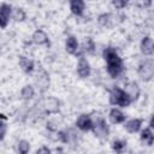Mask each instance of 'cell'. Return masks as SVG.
I'll return each mask as SVG.
<instances>
[{
    "label": "cell",
    "mask_w": 154,
    "mask_h": 154,
    "mask_svg": "<svg viewBox=\"0 0 154 154\" xmlns=\"http://www.w3.org/2000/svg\"><path fill=\"white\" fill-rule=\"evenodd\" d=\"M103 59L107 63V72L112 77H118L123 72V60L119 58L117 51L113 47H107L103 49Z\"/></svg>",
    "instance_id": "6da1fadb"
},
{
    "label": "cell",
    "mask_w": 154,
    "mask_h": 154,
    "mask_svg": "<svg viewBox=\"0 0 154 154\" xmlns=\"http://www.w3.org/2000/svg\"><path fill=\"white\" fill-rule=\"evenodd\" d=\"M109 102L112 105H117L120 107H128L132 101L123 89L116 87L109 93Z\"/></svg>",
    "instance_id": "7a4b0ae2"
},
{
    "label": "cell",
    "mask_w": 154,
    "mask_h": 154,
    "mask_svg": "<svg viewBox=\"0 0 154 154\" xmlns=\"http://www.w3.org/2000/svg\"><path fill=\"white\" fill-rule=\"evenodd\" d=\"M95 134V136H97L99 138H107L108 134H109V128L106 123V120L101 117L95 118V120H93V129H91Z\"/></svg>",
    "instance_id": "3957f363"
},
{
    "label": "cell",
    "mask_w": 154,
    "mask_h": 154,
    "mask_svg": "<svg viewBox=\"0 0 154 154\" xmlns=\"http://www.w3.org/2000/svg\"><path fill=\"white\" fill-rule=\"evenodd\" d=\"M137 72L142 81L148 82L154 77V64L149 60H144L138 65Z\"/></svg>",
    "instance_id": "277c9868"
},
{
    "label": "cell",
    "mask_w": 154,
    "mask_h": 154,
    "mask_svg": "<svg viewBox=\"0 0 154 154\" xmlns=\"http://www.w3.org/2000/svg\"><path fill=\"white\" fill-rule=\"evenodd\" d=\"M59 105H60V102L55 97H46L41 102V106H42L43 112L45 113H48V114L57 113L59 111Z\"/></svg>",
    "instance_id": "5b68a950"
},
{
    "label": "cell",
    "mask_w": 154,
    "mask_h": 154,
    "mask_svg": "<svg viewBox=\"0 0 154 154\" xmlns=\"http://www.w3.org/2000/svg\"><path fill=\"white\" fill-rule=\"evenodd\" d=\"M12 6L6 4V2H2L1 6H0V25L2 29H5L10 22V18L12 17Z\"/></svg>",
    "instance_id": "8992f818"
},
{
    "label": "cell",
    "mask_w": 154,
    "mask_h": 154,
    "mask_svg": "<svg viewBox=\"0 0 154 154\" xmlns=\"http://www.w3.org/2000/svg\"><path fill=\"white\" fill-rule=\"evenodd\" d=\"M35 82H36V85L38 87V89L41 91H45L49 85V76H48V73L45 70H41L40 72H37V75L35 77Z\"/></svg>",
    "instance_id": "52a82bcc"
},
{
    "label": "cell",
    "mask_w": 154,
    "mask_h": 154,
    "mask_svg": "<svg viewBox=\"0 0 154 154\" xmlns=\"http://www.w3.org/2000/svg\"><path fill=\"white\" fill-rule=\"evenodd\" d=\"M76 125L82 131H89L93 129V119L88 114H81L76 122Z\"/></svg>",
    "instance_id": "ba28073f"
},
{
    "label": "cell",
    "mask_w": 154,
    "mask_h": 154,
    "mask_svg": "<svg viewBox=\"0 0 154 154\" xmlns=\"http://www.w3.org/2000/svg\"><path fill=\"white\" fill-rule=\"evenodd\" d=\"M77 73L79 77L82 78H85L90 75V65L89 63L87 61V59L83 57V58H79L78 60V64H77Z\"/></svg>",
    "instance_id": "9c48e42d"
},
{
    "label": "cell",
    "mask_w": 154,
    "mask_h": 154,
    "mask_svg": "<svg viewBox=\"0 0 154 154\" xmlns=\"http://www.w3.org/2000/svg\"><path fill=\"white\" fill-rule=\"evenodd\" d=\"M141 52L146 55H150L154 53V41L152 37L146 36L141 41Z\"/></svg>",
    "instance_id": "30bf717a"
},
{
    "label": "cell",
    "mask_w": 154,
    "mask_h": 154,
    "mask_svg": "<svg viewBox=\"0 0 154 154\" xmlns=\"http://www.w3.org/2000/svg\"><path fill=\"white\" fill-rule=\"evenodd\" d=\"M124 91L129 95V97L131 99V101L137 100V97L140 96V88H138V84L136 82H129L125 85V90Z\"/></svg>",
    "instance_id": "8fae6325"
},
{
    "label": "cell",
    "mask_w": 154,
    "mask_h": 154,
    "mask_svg": "<svg viewBox=\"0 0 154 154\" xmlns=\"http://www.w3.org/2000/svg\"><path fill=\"white\" fill-rule=\"evenodd\" d=\"M32 41L36 43V45H38V46H42V45H48L49 43V40H48V36H47V34L43 31V30H41V29H37L34 34H32Z\"/></svg>",
    "instance_id": "7c38bea8"
},
{
    "label": "cell",
    "mask_w": 154,
    "mask_h": 154,
    "mask_svg": "<svg viewBox=\"0 0 154 154\" xmlns=\"http://www.w3.org/2000/svg\"><path fill=\"white\" fill-rule=\"evenodd\" d=\"M85 8V4L82 0H72L70 1V10L76 16H82Z\"/></svg>",
    "instance_id": "4fadbf2b"
},
{
    "label": "cell",
    "mask_w": 154,
    "mask_h": 154,
    "mask_svg": "<svg viewBox=\"0 0 154 154\" xmlns=\"http://www.w3.org/2000/svg\"><path fill=\"white\" fill-rule=\"evenodd\" d=\"M18 64H19L20 69H22L24 72H26V73H30V72L34 71V61H32L31 59L26 58V57L20 55V57H19V60H18Z\"/></svg>",
    "instance_id": "5bb4252c"
},
{
    "label": "cell",
    "mask_w": 154,
    "mask_h": 154,
    "mask_svg": "<svg viewBox=\"0 0 154 154\" xmlns=\"http://www.w3.org/2000/svg\"><path fill=\"white\" fill-rule=\"evenodd\" d=\"M65 48H66V52H67V53H70V54H76L77 51L79 49L77 38H76L75 36H69V37L66 38V42H65Z\"/></svg>",
    "instance_id": "9a60e30c"
},
{
    "label": "cell",
    "mask_w": 154,
    "mask_h": 154,
    "mask_svg": "<svg viewBox=\"0 0 154 154\" xmlns=\"http://www.w3.org/2000/svg\"><path fill=\"white\" fill-rule=\"evenodd\" d=\"M141 125H142V119L134 118V119H130L129 122H126V124H125V129H126L128 132H130V134H135V132H137V131L141 129Z\"/></svg>",
    "instance_id": "2e32d148"
},
{
    "label": "cell",
    "mask_w": 154,
    "mask_h": 154,
    "mask_svg": "<svg viewBox=\"0 0 154 154\" xmlns=\"http://www.w3.org/2000/svg\"><path fill=\"white\" fill-rule=\"evenodd\" d=\"M109 119L113 124H120L125 120V114L119 108H112L109 112Z\"/></svg>",
    "instance_id": "e0dca14e"
},
{
    "label": "cell",
    "mask_w": 154,
    "mask_h": 154,
    "mask_svg": "<svg viewBox=\"0 0 154 154\" xmlns=\"http://www.w3.org/2000/svg\"><path fill=\"white\" fill-rule=\"evenodd\" d=\"M141 141L144 144H147V146H152L153 144V142H154V134L152 132L150 129L147 128V129L142 130V132H141Z\"/></svg>",
    "instance_id": "ac0fdd59"
},
{
    "label": "cell",
    "mask_w": 154,
    "mask_h": 154,
    "mask_svg": "<svg viewBox=\"0 0 154 154\" xmlns=\"http://www.w3.org/2000/svg\"><path fill=\"white\" fill-rule=\"evenodd\" d=\"M97 22L102 26H111L113 22V16L111 13H101L97 17Z\"/></svg>",
    "instance_id": "d6986e66"
},
{
    "label": "cell",
    "mask_w": 154,
    "mask_h": 154,
    "mask_svg": "<svg viewBox=\"0 0 154 154\" xmlns=\"http://www.w3.org/2000/svg\"><path fill=\"white\" fill-rule=\"evenodd\" d=\"M34 94H35V90H34V88L31 87V85H24L23 88H22V90H20V97L23 99V100H30L32 96H34Z\"/></svg>",
    "instance_id": "ffe728a7"
},
{
    "label": "cell",
    "mask_w": 154,
    "mask_h": 154,
    "mask_svg": "<svg viewBox=\"0 0 154 154\" xmlns=\"http://www.w3.org/2000/svg\"><path fill=\"white\" fill-rule=\"evenodd\" d=\"M83 51L89 53V54H94L95 53V43L93 41L91 37H87L84 43H83Z\"/></svg>",
    "instance_id": "44dd1931"
},
{
    "label": "cell",
    "mask_w": 154,
    "mask_h": 154,
    "mask_svg": "<svg viewBox=\"0 0 154 154\" xmlns=\"http://www.w3.org/2000/svg\"><path fill=\"white\" fill-rule=\"evenodd\" d=\"M126 148V142L124 141H120V140H117L112 143V149L117 153V154H122Z\"/></svg>",
    "instance_id": "7402d4cb"
},
{
    "label": "cell",
    "mask_w": 154,
    "mask_h": 154,
    "mask_svg": "<svg viewBox=\"0 0 154 154\" xmlns=\"http://www.w3.org/2000/svg\"><path fill=\"white\" fill-rule=\"evenodd\" d=\"M17 150L19 154H28L29 150H30V144L28 141L25 140H20L17 144Z\"/></svg>",
    "instance_id": "603a6c76"
},
{
    "label": "cell",
    "mask_w": 154,
    "mask_h": 154,
    "mask_svg": "<svg viewBox=\"0 0 154 154\" xmlns=\"http://www.w3.org/2000/svg\"><path fill=\"white\" fill-rule=\"evenodd\" d=\"M12 18L16 20V22H23L25 19V12L23 8L20 7H17L12 11Z\"/></svg>",
    "instance_id": "cb8c5ba5"
},
{
    "label": "cell",
    "mask_w": 154,
    "mask_h": 154,
    "mask_svg": "<svg viewBox=\"0 0 154 154\" xmlns=\"http://www.w3.org/2000/svg\"><path fill=\"white\" fill-rule=\"evenodd\" d=\"M0 128H1V132H0V138L4 140L5 135H6V129H7V124H6V117L4 114H1V123H0Z\"/></svg>",
    "instance_id": "d4e9b609"
},
{
    "label": "cell",
    "mask_w": 154,
    "mask_h": 154,
    "mask_svg": "<svg viewBox=\"0 0 154 154\" xmlns=\"http://www.w3.org/2000/svg\"><path fill=\"white\" fill-rule=\"evenodd\" d=\"M112 5H113L116 8L122 10V8H124V7L128 5V1H125V0H113V1H112Z\"/></svg>",
    "instance_id": "484cf974"
},
{
    "label": "cell",
    "mask_w": 154,
    "mask_h": 154,
    "mask_svg": "<svg viewBox=\"0 0 154 154\" xmlns=\"http://www.w3.org/2000/svg\"><path fill=\"white\" fill-rule=\"evenodd\" d=\"M36 154H51V149L47 147H41L40 149L36 150Z\"/></svg>",
    "instance_id": "4316f807"
},
{
    "label": "cell",
    "mask_w": 154,
    "mask_h": 154,
    "mask_svg": "<svg viewBox=\"0 0 154 154\" xmlns=\"http://www.w3.org/2000/svg\"><path fill=\"white\" fill-rule=\"evenodd\" d=\"M149 125H150V128H152V129H154V114H153V116H152V118H150Z\"/></svg>",
    "instance_id": "83f0119b"
}]
</instances>
